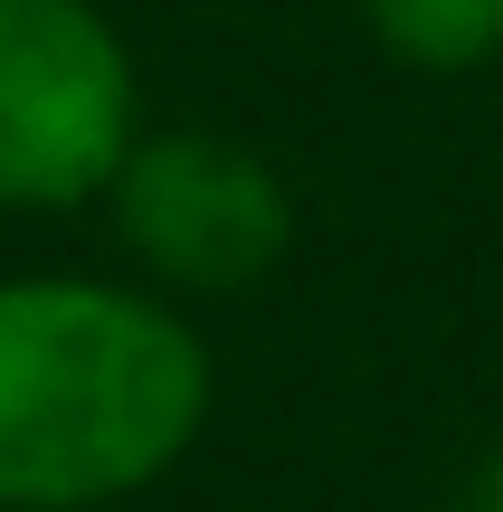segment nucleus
Masks as SVG:
<instances>
[{
  "label": "nucleus",
  "mask_w": 503,
  "mask_h": 512,
  "mask_svg": "<svg viewBox=\"0 0 503 512\" xmlns=\"http://www.w3.org/2000/svg\"><path fill=\"white\" fill-rule=\"evenodd\" d=\"M361 19L418 76H475L503 57V0H361Z\"/></svg>",
  "instance_id": "4"
},
{
  "label": "nucleus",
  "mask_w": 503,
  "mask_h": 512,
  "mask_svg": "<svg viewBox=\"0 0 503 512\" xmlns=\"http://www.w3.org/2000/svg\"><path fill=\"white\" fill-rule=\"evenodd\" d=\"M209 408V351L152 294L0 285V512H86L152 484Z\"/></svg>",
  "instance_id": "1"
},
{
  "label": "nucleus",
  "mask_w": 503,
  "mask_h": 512,
  "mask_svg": "<svg viewBox=\"0 0 503 512\" xmlns=\"http://www.w3.org/2000/svg\"><path fill=\"white\" fill-rule=\"evenodd\" d=\"M114 228L162 285L190 294H238L276 275L285 238H295V200L285 181L238 152L228 133H152L114 162Z\"/></svg>",
  "instance_id": "3"
},
{
  "label": "nucleus",
  "mask_w": 503,
  "mask_h": 512,
  "mask_svg": "<svg viewBox=\"0 0 503 512\" xmlns=\"http://www.w3.org/2000/svg\"><path fill=\"white\" fill-rule=\"evenodd\" d=\"M447 512H503V456H485V465H475V475H466V494H456Z\"/></svg>",
  "instance_id": "5"
},
{
  "label": "nucleus",
  "mask_w": 503,
  "mask_h": 512,
  "mask_svg": "<svg viewBox=\"0 0 503 512\" xmlns=\"http://www.w3.org/2000/svg\"><path fill=\"white\" fill-rule=\"evenodd\" d=\"M133 152V67L86 0H0V200L76 209Z\"/></svg>",
  "instance_id": "2"
}]
</instances>
